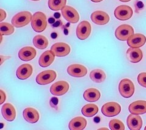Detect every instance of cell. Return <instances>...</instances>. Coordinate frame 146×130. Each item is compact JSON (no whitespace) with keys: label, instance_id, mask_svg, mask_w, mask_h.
<instances>
[{"label":"cell","instance_id":"1","mask_svg":"<svg viewBox=\"0 0 146 130\" xmlns=\"http://www.w3.org/2000/svg\"><path fill=\"white\" fill-rule=\"evenodd\" d=\"M31 26L33 30L36 32H42L47 26L46 16L42 12H36L33 16L31 21Z\"/></svg>","mask_w":146,"mask_h":130},{"label":"cell","instance_id":"2","mask_svg":"<svg viewBox=\"0 0 146 130\" xmlns=\"http://www.w3.org/2000/svg\"><path fill=\"white\" fill-rule=\"evenodd\" d=\"M33 19V15L28 11L18 13L12 19V24L15 28H22L28 24Z\"/></svg>","mask_w":146,"mask_h":130},{"label":"cell","instance_id":"3","mask_svg":"<svg viewBox=\"0 0 146 130\" xmlns=\"http://www.w3.org/2000/svg\"><path fill=\"white\" fill-rule=\"evenodd\" d=\"M119 91L124 98H130L135 92V86L133 82L129 79H122L119 84Z\"/></svg>","mask_w":146,"mask_h":130},{"label":"cell","instance_id":"4","mask_svg":"<svg viewBox=\"0 0 146 130\" xmlns=\"http://www.w3.org/2000/svg\"><path fill=\"white\" fill-rule=\"evenodd\" d=\"M57 74L53 70H46L42 71L36 77V82L40 85L51 83L56 79Z\"/></svg>","mask_w":146,"mask_h":130},{"label":"cell","instance_id":"5","mask_svg":"<svg viewBox=\"0 0 146 130\" xmlns=\"http://www.w3.org/2000/svg\"><path fill=\"white\" fill-rule=\"evenodd\" d=\"M134 34V29L129 24H122L117 27L115 31V36L119 40L126 41Z\"/></svg>","mask_w":146,"mask_h":130},{"label":"cell","instance_id":"6","mask_svg":"<svg viewBox=\"0 0 146 130\" xmlns=\"http://www.w3.org/2000/svg\"><path fill=\"white\" fill-rule=\"evenodd\" d=\"M121 105L117 102H111L104 104L102 108V114L106 117H113L120 113Z\"/></svg>","mask_w":146,"mask_h":130},{"label":"cell","instance_id":"7","mask_svg":"<svg viewBox=\"0 0 146 130\" xmlns=\"http://www.w3.org/2000/svg\"><path fill=\"white\" fill-rule=\"evenodd\" d=\"M61 12L64 18L69 23L74 24L79 21V14L74 8L69 6H65L61 10Z\"/></svg>","mask_w":146,"mask_h":130},{"label":"cell","instance_id":"8","mask_svg":"<svg viewBox=\"0 0 146 130\" xmlns=\"http://www.w3.org/2000/svg\"><path fill=\"white\" fill-rule=\"evenodd\" d=\"M114 14L117 20L126 21L131 18L133 15V10L129 6L121 5L116 8Z\"/></svg>","mask_w":146,"mask_h":130},{"label":"cell","instance_id":"9","mask_svg":"<svg viewBox=\"0 0 146 130\" xmlns=\"http://www.w3.org/2000/svg\"><path fill=\"white\" fill-rule=\"evenodd\" d=\"M91 32V26L87 21H83L78 24L76 29V35L81 40L88 38Z\"/></svg>","mask_w":146,"mask_h":130},{"label":"cell","instance_id":"10","mask_svg":"<svg viewBox=\"0 0 146 130\" xmlns=\"http://www.w3.org/2000/svg\"><path fill=\"white\" fill-rule=\"evenodd\" d=\"M70 88V84L66 81H58L54 83L50 88V91L52 95L60 96L66 94Z\"/></svg>","mask_w":146,"mask_h":130},{"label":"cell","instance_id":"11","mask_svg":"<svg viewBox=\"0 0 146 130\" xmlns=\"http://www.w3.org/2000/svg\"><path fill=\"white\" fill-rule=\"evenodd\" d=\"M51 50L57 57H65L70 53L71 48L68 44L63 42L54 44L51 48Z\"/></svg>","mask_w":146,"mask_h":130},{"label":"cell","instance_id":"12","mask_svg":"<svg viewBox=\"0 0 146 130\" xmlns=\"http://www.w3.org/2000/svg\"><path fill=\"white\" fill-rule=\"evenodd\" d=\"M67 73L74 77H83L87 74V69L84 65L73 64L68 67Z\"/></svg>","mask_w":146,"mask_h":130},{"label":"cell","instance_id":"13","mask_svg":"<svg viewBox=\"0 0 146 130\" xmlns=\"http://www.w3.org/2000/svg\"><path fill=\"white\" fill-rule=\"evenodd\" d=\"M91 20L94 23L98 25H105L110 21V16L107 13L101 11L93 12L91 15Z\"/></svg>","mask_w":146,"mask_h":130},{"label":"cell","instance_id":"14","mask_svg":"<svg viewBox=\"0 0 146 130\" xmlns=\"http://www.w3.org/2000/svg\"><path fill=\"white\" fill-rule=\"evenodd\" d=\"M146 42L145 35L141 34H135L132 35L127 40V44L130 48H139L144 46Z\"/></svg>","mask_w":146,"mask_h":130},{"label":"cell","instance_id":"15","mask_svg":"<svg viewBox=\"0 0 146 130\" xmlns=\"http://www.w3.org/2000/svg\"><path fill=\"white\" fill-rule=\"evenodd\" d=\"M36 55L35 49L31 46H26L21 49L18 52V57L25 61H28L34 59Z\"/></svg>","mask_w":146,"mask_h":130},{"label":"cell","instance_id":"16","mask_svg":"<svg viewBox=\"0 0 146 130\" xmlns=\"http://www.w3.org/2000/svg\"><path fill=\"white\" fill-rule=\"evenodd\" d=\"M1 113L4 119L9 122H12L16 117V110L12 104L6 103L4 104L1 108Z\"/></svg>","mask_w":146,"mask_h":130},{"label":"cell","instance_id":"17","mask_svg":"<svg viewBox=\"0 0 146 130\" xmlns=\"http://www.w3.org/2000/svg\"><path fill=\"white\" fill-rule=\"evenodd\" d=\"M129 110L131 114L140 115L146 113V101L137 100L130 105Z\"/></svg>","mask_w":146,"mask_h":130},{"label":"cell","instance_id":"18","mask_svg":"<svg viewBox=\"0 0 146 130\" xmlns=\"http://www.w3.org/2000/svg\"><path fill=\"white\" fill-rule=\"evenodd\" d=\"M128 127L131 130H139L143 125V120L139 115L131 114L127 119Z\"/></svg>","mask_w":146,"mask_h":130},{"label":"cell","instance_id":"19","mask_svg":"<svg viewBox=\"0 0 146 130\" xmlns=\"http://www.w3.org/2000/svg\"><path fill=\"white\" fill-rule=\"evenodd\" d=\"M23 115L26 122L30 123L37 122L40 119V114L38 111L34 108H27L23 111Z\"/></svg>","mask_w":146,"mask_h":130},{"label":"cell","instance_id":"20","mask_svg":"<svg viewBox=\"0 0 146 130\" xmlns=\"http://www.w3.org/2000/svg\"><path fill=\"white\" fill-rule=\"evenodd\" d=\"M55 55H56L51 50L44 52L39 58L38 63L40 66L42 68H46L51 65L54 61Z\"/></svg>","mask_w":146,"mask_h":130},{"label":"cell","instance_id":"21","mask_svg":"<svg viewBox=\"0 0 146 130\" xmlns=\"http://www.w3.org/2000/svg\"><path fill=\"white\" fill-rule=\"evenodd\" d=\"M33 72V68L30 64L26 63L21 65L17 70V77L20 80H26L30 77Z\"/></svg>","mask_w":146,"mask_h":130},{"label":"cell","instance_id":"22","mask_svg":"<svg viewBox=\"0 0 146 130\" xmlns=\"http://www.w3.org/2000/svg\"><path fill=\"white\" fill-rule=\"evenodd\" d=\"M143 52L139 48H130L127 51V59L130 62L136 63L143 59Z\"/></svg>","mask_w":146,"mask_h":130},{"label":"cell","instance_id":"23","mask_svg":"<svg viewBox=\"0 0 146 130\" xmlns=\"http://www.w3.org/2000/svg\"><path fill=\"white\" fill-rule=\"evenodd\" d=\"M87 124V121L83 117H76L73 118L69 123L70 130H82L85 129Z\"/></svg>","mask_w":146,"mask_h":130},{"label":"cell","instance_id":"24","mask_svg":"<svg viewBox=\"0 0 146 130\" xmlns=\"http://www.w3.org/2000/svg\"><path fill=\"white\" fill-rule=\"evenodd\" d=\"M100 97V92L96 88H89L84 92V98L86 101L94 102L98 101Z\"/></svg>","mask_w":146,"mask_h":130},{"label":"cell","instance_id":"25","mask_svg":"<svg viewBox=\"0 0 146 130\" xmlns=\"http://www.w3.org/2000/svg\"><path fill=\"white\" fill-rule=\"evenodd\" d=\"M90 77L91 80L96 83H102L105 81L106 79V74L105 72L101 69H94L91 72Z\"/></svg>","mask_w":146,"mask_h":130},{"label":"cell","instance_id":"26","mask_svg":"<svg viewBox=\"0 0 146 130\" xmlns=\"http://www.w3.org/2000/svg\"><path fill=\"white\" fill-rule=\"evenodd\" d=\"M99 111V108L94 104H87L83 106L82 109V113L88 117H93Z\"/></svg>","mask_w":146,"mask_h":130},{"label":"cell","instance_id":"27","mask_svg":"<svg viewBox=\"0 0 146 130\" xmlns=\"http://www.w3.org/2000/svg\"><path fill=\"white\" fill-rule=\"evenodd\" d=\"M33 44L35 48L39 49H44L48 46L49 42L46 37L42 35H38L34 37L33 39Z\"/></svg>","mask_w":146,"mask_h":130},{"label":"cell","instance_id":"28","mask_svg":"<svg viewBox=\"0 0 146 130\" xmlns=\"http://www.w3.org/2000/svg\"><path fill=\"white\" fill-rule=\"evenodd\" d=\"M66 0H48V6L54 11L62 10L66 6Z\"/></svg>","mask_w":146,"mask_h":130},{"label":"cell","instance_id":"29","mask_svg":"<svg viewBox=\"0 0 146 130\" xmlns=\"http://www.w3.org/2000/svg\"><path fill=\"white\" fill-rule=\"evenodd\" d=\"M15 31L14 26L8 23H0V32L2 35H10Z\"/></svg>","mask_w":146,"mask_h":130},{"label":"cell","instance_id":"30","mask_svg":"<svg viewBox=\"0 0 146 130\" xmlns=\"http://www.w3.org/2000/svg\"><path fill=\"white\" fill-rule=\"evenodd\" d=\"M110 128L112 130H124L125 126L121 120L113 119L109 123Z\"/></svg>","mask_w":146,"mask_h":130},{"label":"cell","instance_id":"31","mask_svg":"<svg viewBox=\"0 0 146 130\" xmlns=\"http://www.w3.org/2000/svg\"><path fill=\"white\" fill-rule=\"evenodd\" d=\"M138 82L141 86L146 88V73H141L138 75Z\"/></svg>","mask_w":146,"mask_h":130},{"label":"cell","instance_id":"32","mask_svg":"<svg viewBox=\"0 0 146 130\" xmlns=\"http://www.w3.org/2000/svg\"><path fill=\"white\" fill-rule=\"evenodd\" d=\"M58 104V100L57 97H52L50 100V105L53 108L57 110V105Z\"/></svg>","mask_w":146,"mask_h":130},{"label":"cell","instance_id":"33","mask_svg":"<svg viewBox=\"0 0 146 130\" xmlns=\"http://www.w3.org/2000/svg\"><path fill=\"white\" fill-rule=\"evenodd\" d=\"M0 92H1V102H0V104L2 105L3 103L4 102V101L6 100V94L4 92L3 90L0 91Z\"/></svg>","mask_w":146,"mask_h":130},{"label":"cell","instance_id":"34","mask_svg":"<svg viewBox=\"0 0 146 130\" xmlns=\"http://www.w3.org/2000/svg\"><path fill=\"white\" fill-rule=\"evenodd\" d=\"M0 12H1V19H0V21H3L4 19H6V12L4 10H3L2 9H0Z\"/></svg>","mask_w":146,"mask_h":130},{"label":"cell","instance_id":"35","mask_svg":"<svg viewBox=\"0 0 146 130\" xmlns=\"http://www.w3.org/2000/svg\"><path fill=\"white\" fill-rule=\"evenodd\" d=\"M9 58H11V57H7V58H6V59H9ZM6 58H5V59H6ZM1 65H2L3 64V63L4 62V57L3 56V55H1Z\"/></svg>","mask_w":146,"mask_h":130},{"label":"cell","instance_id":"36","mask_svg":"<svg viewBox=\"0 0 146 130\" xmlns=\"http://www.w3.org/2000/svg\"><path fill=\"white\" fill-rule=\"evenodd\" d=\"M91 1L94 2V3H99V2L102 1L103 0H91Z\"/></svg>","mask_w":146,"mask_h":130},{"label":"cell","instance_id":"37","mask_svg":"<svg viewBox=\"0 0 146 130\" xmlns=\"http://www.w3.org/2000/svg\"><path fill=\"white\" fill-rule=\"evenodd\" d=\"M49 23H51V24H52V23H53L54 22V18H51L49 20Z\"/></svg>","mask_w":146,"mask_h":130},{"label":"cell","instance_id":"38","mask_svg":"<svg viewBox=\"0 0 146 130\" xmlns=\"http://www.w3.org/2000/svg\"><path fill=\"white\" fill-rule=\"evenodd\" d=\"M121 2H124V3H127V2H129L131 0H119Z\"/></svg>","mask_w":146,"mask_h":130},{"label":"cell","instance_id":"39","mask_svg":"<svg viewBox=\"0 0 146 130\" xmlns=\"http://www.w3.org/2000/svg\"><path fill=\"white\" fill-rule=\"evenodd\" d=\"M31 1H40V0H31Z\"/></svg>","mask_w":146,"mask_h":130},{"label":"cell","instance_id":"40","mask_svg":"<svg viewBox=\"0 0 146 130\" xmlns=\"http://www.w3.org/2000/svg\"><path fill=\"white\" fill-rule=\"evenodd\" d=\"M144 129H145V130H146V127H145V128H144Z\"/></svg>","mask_w":146,"mask_h":130}]
</instances>
